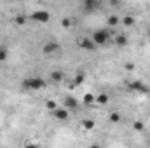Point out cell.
Instances as JSON below:
<instances>
[{
	"label": "cell",
	"instance_id": "cell-1",
	"mask_svg": "<svg viewBox=\"0 0 150 148\" xmlns=\"http://www.w3.org/2000/svg\"><path fill=\"white\" fill-rule=\"evenodd\" d=\"M45 87V80L42 77H28L23 80V89H28V91H38V89H44Z\"/></svg>",
	"mask_w": 150,
	"mask_h": 148
},
{
	"label": "cell",
	"instance_id": "cell-2",
	"mask_svg": "<svg viewBox=\"0 0 150 148\" xmlns=\"http://www.w3.org/2000/svg\"><path fill=\"white\" fill-rule=\"evenodd\" d=\"M91 38H93V42H94L96 45H105V44L108 42V38H110V33H108L107 30H96V32L91 35Z\"/></svg>",
	"mask_w": 150,
	"mask_h": 148
},
{
	"label": "cell",
	"instance_id": "cell-3",
	"mask_svg": "<svg viewBox=\"0 0 150 148\" xmlns=\"http://www.w3.org/2000/svg\"><path fill=\"white\" fill-rule=\"evenodd\" d=\"M30 19H32L33 23L44 25V23H49L51 14H49L47 11H35V12H32V14H30Z\"/></svg>",
	"mask_w": 150,
	"mask_h": 148
},
{
	"label": "cell",
	"instance_id": "cell-4",
	"mask_svg": "<svg viewBox=\"0 0 150 148\" xmlns=\"http://www.w3.org/2000/svg\"><path fill=\"white\" fill-rule=\"evenodd\" d=\"M129 89H131V92H138V94H149L150 92V87L145 85L143 82H140V80L131 82V84H129Z\"/></svg>",
	"mask_w": 150,
	"mask_h": 148
},
{
	"label": "cell",
	"instance_id": "cell-5",
	"mask_svg": "<svg viewBox=\"0 0 150 148\" xmlns=\"http://www.w3.org/2000/svg\"><path fill=\"white\" fill-rule=\"evenodd\" d=\"M58 51H61V47H59L58 42H47V44L42 45V52H44V54H54V52H58Z\"/></svg>",
	"mask_w": 150,
	"mask_h": 148
},
{
	"label": "cell",
	"instance_id": "cell-6",
	"mask_svg": "<svg viewBox=\"0 0 150 148\" xmlns=\"http://www.w3.org/2000/svg\"><path fill=\"white\" fill-rule=\"evenodd\" d=\"M63 106L67 108V110H70V111H74L79 108V101L75 99L74 96H67L65 98V101H63Z\"/></svg>",
	"mask_w": 150,
	"mask_h": 148
},
{
	"label": "cell",
	"instance_id": "cell-7",
	"mask_svg": "<svg viewBox=\"0 0 150 148\" xmlns=\"http://www.w3.org/2000/svg\"><path fill=\"white\" fill-rule=\"evenodd\" d=\"M54 117H56L58 120H68V117H70V110H67L65 106H58V108L54 110Z\"/></svg>",
	"mask_w": 150,
	"mask_h": 148
},
{
	"label": "cell",
	"instance_id": "cell-8",
	"mask_svg": "<svg viewBox=\"0 0 150 148\" xmlns=\"http://www.w3.org/2000/svg\"><path fill=\"white\" fill-rule=\"evenodd\" d=\"M80 47L82 49H86V51H96V44L93 42V38H84L82 42H80Z\"/></svg>",
	"mask_w": 150,
	"mask_h": 148
},
{
	"label": "cell",
	"instance_id": "cell-9",
	"mask_svg": "<svg viewBox=\"0 0 150 148\" xmlns=\"http://www.w3.org/2000/svg\"><path fill=\"white\" fill-rule=\"evenodd\" d=\"M98 9V0H84V11L86 12H94Z\"/></svg>",
	"mask_w": 150,
	"mask_h": 148
},
{
	"label": "cell",
	"instance_id": "cell-10",
	"mask_svg": "<svg viewBox=\"0 0 150 148\" xmlns=\"http://www.w3.org/2000/svg\"><path fill=\"white\" fill-rule=\"evenodd\" d=\"M96 103H98V105H107V103H108V94H107V92L98 94V96H96Z\"/></svg>",
	"mask_w": 150,
	"mask_h": 148
},
{
	"label": "cell",
	"instance_id": "cell-11",
	"mask_svg": "<svg viewBox=\"0 0 150 148\" xmlns=\"http://www.w3.org/2000/svg\"><path fill=\"white\" fill-rule=\"evenodd\" d=\"M115 44H117V45H120V47H122V45H126V44H127V37H126L124 33L115 35Z\"/></svg>",
	"mask_w": 150,
	"mask_h": 148
},
{
	"label": "cell",
	"instance_id": "cell-12",
	"mask_svg": "<svg viewBox=\"0 0 150 148\" xmlns=\"http://www.w3.org/2000/svg\"><path fill=\"white\" fill-rule=\"evenodd\" d=\"M120 23H122L124 26H133V25H134V18H133V16H124V18L120 19Z\"/></svg>",
	"mask_w": 150,
	"mask_h": 148
},
{
	"label": "cell",
	"instance_id": "cell-13",
	"mask_svg": "<svg viewBox=\"0 0 150 148\" xmlns=\"http://www.w3.org/2000/svg\"><path fill=\"white\" fill-rule=\"evenodd\" d=\"M107 23H108V26H112V28H113V26H117V25L120 23V18L113 14V16H110V18L107 19Z\"/></svg>",
	"mask_w": 150,
	"mask_h": 148
},
{
	"label": "cell",
	"instance_id": "cell-14",
	"mask_svg": "<svg viewBox=\"0 0 150 148\" xmlns=\"http://www.w3.org/2000/svg\"><path fill=\"white\" fill-rule=\"evenodd\" d=\"M63 77H65L63 72H52V73H51V80L58 84V82H61V80H63Z\"/></svg>",
	"mask_w": 150,
	"mask_h": 148
},
{
	"label": "cell",
	"instance_id": "cell-15",
	"mask_svg": "<svg viewBox=\"0 0 150 148\" xmlns=\"http://www.w3.org/2000/svg\"><path fill=\"white\" fill-rule=\"evenodd\" d=\"M94 101H96V98H94V96H93L91 92L84 96V105H86V106H91V105H93Z\"/></svg>",
	"mask_w": 150,
	"mask_h": 148
},
{
	"label": "cell",
	"instance_id": "cell-16",
	"mask_svg": "<svg viewBox=\"0 0 150 148\" xmlns=\"http://www.w3.org/2000/svg\"><path fill=\"white\" fill-rule=\"evenodd\" d=\"M133 127H134V131H138V132H142V131H145V124H143L142 120H134V124H133Z\"/></svg>",
	"mask_w": 150,
	"mask_h": 148
},
{
	"label": "cell",
	"instance_id": "cell-17",
	"mask_svg": "<svg viewBox=\"0 0 150 148\" xmlns=\"http://www.w3.org/2000/svg\"><path fill=\"white\" fill-rule=\"evenodd\" d=\"M84 82V73H79L77 77H75V80L72 82V87H77V85H80Z\"/></svg>",
	"mask_w": 150,
	"mask_h": 148
},
{
	"label": "cell",
	"instance_id": "cell-18",
	"mask_svg": "<svg viewBox=\"0 0 150 148\" xmlns=\"http://www.w3.org/2000/svg\"><path fill=\"white\" fill-rule=\"evenodd\" d=\"M45 106H47V110H51V111H54L56 108H58L56 101H52V99H47V101H45Z\"/></svg>",
	"mask_w": 150,
	"mask_h": 148
},
{
	"label": "cell",
	"instance_id": "cell-19",
	"mask_svg": "<svg viewBox=\"0 0 150 148\" xmlns=\"http://www.w3.org/2000/svg\"><path fill=\"white\" fill-rule=\"evenodd\" d=\"M110 122H112V124H117V122H120V113H117V111L110 113Z\"/></svg>",
	"mask_w": 150,
	"mask_h": 148
},
{
	"label": "cell",
	"instance_id": "cell-20",
	"mask_svg": "<svg viewBox=\"0 0 150 148\" xmlns=\"http://www.w3.org/2000/svg\"><path fill=\"white\" fill-rule=\"evenodd\" d=\"M9 58V52H7V49L5 47H0V61H5Z\"/></svg>",
	"mask_w": 150,
	"mask_h": 148
},
{
	"label": "cell",
	"instance_id": "cell-21",
	"mask_svg": "<svg viewBox=\"0 0 150 148\" xmlns=\"http://www.w3.org/2000/svg\"><path fill=\"white\" fill-rule=\"evenodd\" d=\"M14 21H16V25L23 26V25L26 23V18H25V16H16V19H14Z\"/></svg>",
	"mask_w": 150,
	"mask_h": 148
},
{
	"label": "cell",
	"instance_id": "cell-22",
	"mask_svg": "<svg viewBox=\"0 0 150 148\" xmlns=\"http://www.w3.org/2000/svg\"><path fill=\"white\" fill-rule=\"evenodd\" d=\"M82 125H84V129H89V131H91V129L94 127V122H93V120H84Z\"/></svg>",
	"mask_w": 150,
	"mask_h": 148
},
{
	"label": "cell",
	"instance_id": "cell-23",
	"mask_svg": "<svg viewBox=\"0 0 150 148\" xmlns=\"http://www.w3.org/2000/svg\"><path fill=\"white\" fill-rule=\"evenodd\" d=\"M61 25H63V28H70L72 26V21L68 18H65V19H61Z\"/></svg>",
	"mask_w": 150,
	"mask_h": 148
},
{
	"label": "cell",
	"instance_id": "cell-24",
	"mask_svg": "<svg viewBox=\"0 0 150 148\" xmlns=\"http://www.w3.org/2000/svg\"><path fill=\"white\" fill-rule=\"evenodd\" d=\"M126 70H127V72H133V70H134V65H133V63H126Z\"/></svg>",
	"mask_w": 150,
	"mask_h": 148
},
{
	"label": "cell",
	"instance_id": "cell-25",
	"mask_svg": "<svg viewBox=\"0 0 150 148\" xmlns=\"http://www.w3.org/2000/svg\"><path fill=\"white\" fill-rule=\"evenodd\" d=\"M11 2H14V0H11Z\"/></svg>",
	"mask_w": 150,
	"mask_h": 148
}]
</instances>
